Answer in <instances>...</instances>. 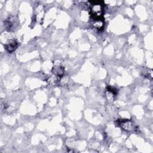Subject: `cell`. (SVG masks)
<instances>
[{
  "mask_svg": "<svg viewBox=\"0 0 153 153\" xmlns=\"http://www.w3.org/2000/svg\"><path fill=\"white\" fill-rule=\"evenodd\" d=\"M90 16L93 21V25L97 29L103 26V12L104 4L103 1H90Z\"/></svg>",
  "mask_w": 153,
  "mask_h": 153,
  "instance_id": "obj_1",
  "label": "cell"
},
{
  "mask_svg": "<svg viewBox=\"0 0 153 153\" xmlns=\"http://www.w3.org/2000/svg\"><path fill=\"white\" fill-rule=\"evenodd\" d=\"M115 123L119 127L127 131H130L134 128L133 123L128 119H118L115 121Z\"/></svg>",
  "mask_w": 153,
  "mask_h": 153,
  "instance_id": "obj_2",
  "label": "cell"
},
{
  "mask_svg": "<svg viewBox=\"0 0 153 153\" xmlns=\"http://www.w3.org/2000/svg\"><path fill=\"white\" fill-rule=\"evenodd\" d=\"M18 47V42L14 39L9 40L5 45V48L8 53H12L16 50Z\"/></svg>",
  "mask_w": 153,
  "mask_h": 153,
  "instance_id": "obj_3",
  "label": "cell"
},
{
  "mask_svg": "<svg viewBox=\"0 0 153 153\" xmlns=\"http://www.w3.org/2000/svg\"><path fill=\"white\" fill-rule=\"evenodd\" d=\"M52 72L57 76L61 77L65 72V69L63 66H54L52 69Z\"/></svg>",
  "mask_w": 153,
  "mask_h": 153,
  "instance_id": "obj_4",
  "label": "cell"
},
{
  "mask_svg": "<svg viewBox=\"0 0 153 153\" xmlns=\"http://www.w3.org/2000/svg\"><path fill=\"white\" fill-rule=\"evenodd\" d=\"M117 90L115 87L108 85L106 87V96L108 97H110L109 99L114 98L117 94Z\"/></svg>",
  "mask_w": 153,
  "mask_h": 153,
  "instance_id": "obj_5",
  "label": "cell"
}]
</instances>
